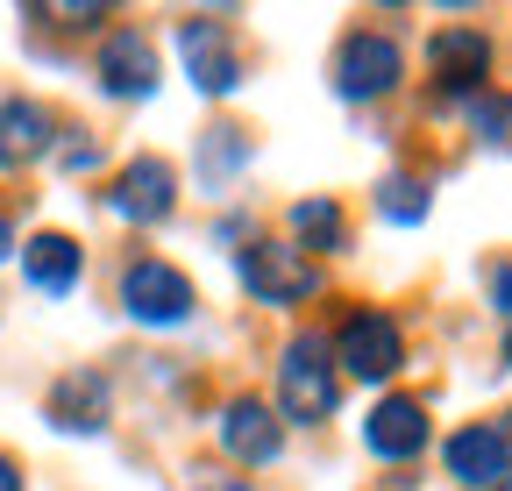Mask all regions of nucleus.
<instances>
[{
  "instance_id": "obj_1",
  "label": "nucleus",
  "mask_w": 512,
  "mask_h": 491,
  "mask_svg": "<svg viewBox=\"0 0 512 491\" xmlns=\"http://www.w3.org/2000/svg\"><path fill=\"white\" fill-rule=\"evenodd\" d=\"M335 363H342L349 378H363V385H384V378L406 363L399 321H392V314H349L342 335H335Z\"/></svg>"
},
{
  "instance_id": "obj_2",
  "label": "nucleus",
  "mask_w": 512,
  "mask_h": 491,
  "mask_svg": "<svg viewBox=\"0 0 512 491\" xmlns=\"http://www.w3.org/2000/svg\"><path fill=\"white\" fill-rule=\"evenodd\" d=\"M121 306H128L136 321H150V328H178V321L192 314V278L171 271L164 257H143V264L121 271Z\"/></svg>"
},
{
  "instance_id": "obj_3",
  "label": "nucleus",
  "mask_w": 512,
  "mask_h": 491,
  "mask_svg": "<svg viewBox=\"0 0 512 491\" xmlns=\"http://www.w3.org/2000/svg\"><path fill=\"white\" fill-rule=\"evenodd\" d=\"M406 72V57L392 36H377V29H356L342 50H335V93L342 100H377V93H392Z\"/></svg>"
},
{
  "instance_id": "obj_4",
  "label": "nucleus",
  "mask_w": 512,
  "mask_h": 491,
  "mask_svg": "<svg viewBox=\"0 0 512 491\" xmlns=\"http://www.w3.org/2000/svg\"><path fill=\"white\" fill-rule=\"evenodd\" d=\"M178 50H185V72L200 93H235L242 86V57H235V29L214 15H192L178 22Z\"/></svg>"
},
{
  "instance_id": "obj_5",
  "label": "nucleus",
  "mask_w": 512,
  "mask_h": 491,
  "mask_svg": "<svg viewBox=\"0 0 512 491\" xmlns=\"http://www.w3.org/2000/svg\"><path fill=\"white\" fill-rule=\"evenodd\" d=\"M278 392H285V413H292V420H328V413H335V371H328L320 335H299V342L285 349Z\"/></svg>"
},
{
  "instance_id": "obj_6",
  "label": "nucleus",
  "mask_w": 512,
  "mask_h": 491,
  "mask_svg": "<svg viewBox=\"0 0 512 491\" xmlns=\"http://www.w3.org/2000/svg\"><path fill=\"white\" fill-rule=\"evenodd\" d=\"M242 285L264 306H292V299L313 292V264H306V250H292V242H249L242 250Z\"/></svg>"
},
{
  "instance_id": "obj_7",
  "label": "nucleus",
  "mask_w": 512,
  "mask_h": 491,
  "mask_svg": "<svg viewBox=\"0 0 512 491\" xmlns=\"http://www.w3.org/2000/svg\"><path fill=\"white\" fill-rule=\"evenodd\" d=\"M448 477H463L470 491H498L512 477V435L505 427H463V435H448Z\"/></svg>"
},
{
  "instance_id": "obj_8",
  "label": "nucleus",
  "mask_w": 512,
  "mask_h": 491,
  "mask_svg": "<svg viewBox=\"0 0 512 491\" xmlns=\"http://www.w3.org/2000/svg\"><path fill=\"white\" fill-rule=\"evenodd\" d=\"M171 200H178V171L164 164V157H136V164H121V178H114V214H128V221H164L171 214Z\"/></svg>"
},
{
  "instance_id": "obj_9",
  "label": "nucleus",
  "mask_w": 512,
  "mask_h": 491,
  "mask_svg": "<svg viewBox=\"0 0 512 491\" xmlns=\"http://www.w3.org/2000/svg\"><path fill=\"white\" fill-rule=\"evenodd\" d=\"M427 65H434L441 93H484L477 79L491 72V43H484L477 29H441V36L427 43Z\"/></svg>"
},
{
  "instance_id": "obj_10",
  "label": "nucleus",
  "mask_w": 512,
  "mask_h": 491,
  "mask_svg": "<svg viewBox=\"0 0 512 491\" xmlns=\"http://www.w3.org/2000/svg\"><path fill=\"white\" fill-rule=\"evenodd\" d=\"M363 442H370V456H384V463L420 456V449H427V406H420V399H384V406L363 420Z\"/></svg>"
},
{
  "instance_id": "obj_11",
  "label": "nucleus",
  "mask_w": 512,
  "mask_h": 491,
  "mask_svg": "<svg viewBox=\"0 0 512 491\" xmlns=\"http://www.w3.org/2000/svg\"><path fill=\"white\" fill-rule=\"evenodd\" d=\"M221 449H228V456H242V463H271V456L285 449L271 406H256V399H228V406H221Z\"/></svg>"
},
{
  "instance_id": "obj_12",
  "label": "nucleus",
  "mask_w": 512,
  "mask_h": 491,
  "mask_svg": "<svg viewBox=\"0 0 512 491\" xmlns=\"http://www.w3.org/2000/svg\"><path fill=\"white\" fill-rule=\"evenodd\" d=\"M100 86L121 93V100L150 93V86H157V50H150L143 36H114V43L100 50Z\"/></svg>"
},
{
  "instance_id": "obj_13",
  "label": "nucleus",
  "mask_w": 512,
  "mask_h": 491,
  "mask_svg": "<svg viewBox=\"0 0 512 491\" xmlns=\"http://www.w3.org/2000/svg\"><path fill=\"white\" fill-rule=\"evenodd\" d=\"M50 150V114L36 100H0V164H36Z\"/></svg>"
},
{
  "instance_id": "obj_14",
  "label": "nucleus",
  "mask_w": 512,
  "mask_h": 491,
  "mask_svg": "<svg viewBox=\"0 0 512 491\" xmlns=\"http://www.w3.org/2000/svg\"><path fill=\"white\" fill-rule=\"evenodd\" d=\"M79 242L72 235H36L29 250H22V271H29V285L36 292H72L79 285Z\"/></svg>"
},
{
  "instance_id": "obj_15",
  "label": "nucleus",
  "mask_w": 512,
  "mask_h": 491,
  "mask_svg": "<svg viewBox=\"0 0 512 491\" xmlns=\"http://www.w3.org/2000/svg\"><path fill=\"white\" fill-rule=\"evenodd\" d=\"M50 420L57 427H93L107 420V385L93 378V371H72V378H57V392H50Z\"/></svg>"
},
{
  "instance_id": "obj_16",
  "label": "nucleus",
  "mask_w": 512,
  "mask_h": 491,
  "mask_svg": "<svg viewBox=\"0 0 512 491\" xmlns=\"http://www.w3.org/2000/svg\"><path fill=\"white\" fill-rule=\"evenodd\" d=\"M292 228L306 235V250H342V207L335 200H299Z\"/></svg>"
},
{
  "instance_id": "obj_17",
  "label": "nucleus",
  "mask_w": 512,
  "mask_h": 491,
  "mask_svg": "<svg viewBox=\"0 0 512 491\" xmlns=\"http://www.w3.org/2000/svg\"><path fill=\"white\" fill-rule=\"evenodd\" d=\"M470 129H477L491 150H505V143H512V93H477V100H470Z\"/></svg>"
},
{
  "instance_id": "obj_18",
  "label": "nucleus",
  "mask_w": 512,
  "mask_h": 491,
  "mask_svg": "<svg viewBox=\"0 0 512 491\" xmlns=\"http://www.w3.org/2000/svg\"><path fill=\"white\" fill-rule=\"evenodd\" d=\"M377 207H384V221H420L427 214V186H413V178H384Z\"/></svg>"
},
{
  "instance_id": "obj_19",
  "label": "nucleus",
  "mask_w": 512,
  "mask_h": 491,
  "mask_svg": "<svg viewBox=\"0 0 512 491\" xmlns=\"http://www.w3.org/2000/svg\"><path fill=\"white\" fill-rule=\"evenodd\" d=\"M242 150H249L242 129H207V171H214V178H228V171L242 164Z\"/></svg>"
},
{
  "instance_id": "obj_20",
  "label": "nucleus",
  "mask_w": 512,
  "mask_h": 491,
  "mask_svg": "<svg viewBox=\"0 0 512 491\" xmlns=\"http://www.w3.org/2000/svg\"><path fill=\"white\" fill-rule=\"evenodd\" d=\"M64 164H72V171H93V164H100V150H93V143H72V150H64Z\"/></svg>"
},
{
  "instance_id": "obj_21",
  "label": "nucleus",
  "mask_w": 512,
  "mask_h": 491,
  "mask_svg": "<svg viewBox=\"0 0 512 491\" xmlns=\"http://www.w3.org/2000/svg\"><path fill=\"white\" fill-rule=\"evenodd\" d=\"M491 306H498V314H512V271H498V285H491Z\"/></svg>"
},
{
  "instance_id": "obj_22",
  "label": "nucleus",
  "mask_w": 512,
  "mask_h": 491,
  "mask_svg": "<svg viewBox=\"0 0 512 491\" xmlns=\"http://www.w3.org/2000/svg\"><path fill=\"white\" fill-rule=\"evenodd\" d=\"M192 491H249V484H242V477H200Z\"/></svg>"
},
{
  "instance_id": "obj_23",
  "label": "nucleus",
  "mask_w": 512,
  "mask_h": 491,
  "mask_svg": "<svg viewBox=\"0 0 512 491\" xmlns=\"http://www.w3.org/2000/svg\"><path fill=\"white\" fill-rule=\"evenodd\" d=\"M0 491H22V470H15L8 456H0Z\"/></svg>"
},
{
  "instance_id": "obj_24",
  "label": "nucleus",
  "mask_w": 512,
  "mask_h": 491,
  "mask_svg": "<svg viewBox=\"0 0 512 491\" xmlns=\"http://www.w3.org/2000/svg\"><path fill=\"white\" fill-rule=\"evenodd\" d=\"M8 250H15V228H8V221H0V257H8Z\"/></svg>"
},
{
  "instance_id": "obj_25",
  "label": "nucleus",
  "mask_w": 512,
  "mask_h": 491,
  "mask_svg": "<svg viewBox=\"0 0 512 491\" xmlns=\"http://www.w3.org/2000/svg\"><path fill=\"white\" fill-rule=\"evenodd\" d=\"M505 363H512V335H505Z\"/></svg>"
},
{
  "instance_id": "obj_26",
  "label": "nucleus",
  "mask_w": 512,
  "mask_h": 491,
  "mask_svg": "<svg viewBox=\"0 0 512 491\" xmlns=\"http://www.w3.org/2000/svg\"><path fill=\"white\" fill-rule=\"evenodd\" d=\"M498 491H512V477H505V484H498Z\"/></svg>"
}]
</instances>
